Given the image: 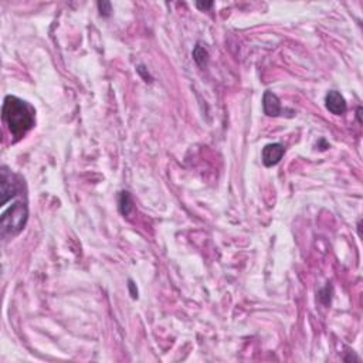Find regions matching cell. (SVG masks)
<instances>
[{
	"label": "cell",
	"mask_w": 363,
	"mask_h": 363,
	"mask_svg": "<svg viewBox=\"0 0 363 363\" xmlns=\"http://www.w3.org/2000/svg\"><path fill=\"white\" fill-rule=\"evenodd\" d=\"M2 117L15 141L22 139L36 124V111L33 107L15 95H8L5 98Z\"/></svg>",
	"instance_id": "obj_1"
},
{
	"label": "cell",
	"mask_w": 363,
	"mask_h": 363,
	"mask_svg": "<svg viewBox=\"0 0 363 363\" xmlns=\"http://www.w3.org/2000/svg\"><path fill=\"white\" fill-rule=\"evenodd\" d=\"M29 219V209L26 200L19 199L13 203L8 210L2 214V236L13 237L17 236L23 228Z\"/></svg>",
	"instance_id": "obj_2"
},
{
	"label": "cell",
	"mask_w": 363,
	"mask_h": 363,
	"mask_svg": "<svg viewBox=\"0 0 363 363\" xmlns=\"http://www.w3.org/2000/svg\"><path fill=\"white\" fill-rule=\"evenodd\" d=\"M23 193V180L16 176L13 172L3 166L2 168V202L0 204L5 206L9 200L17 197Z\"/></svg>",
	"instance_id": "obj_3"
},
{
	"label": "cell",
	"mask_w": 363,
	"mask_h": 363,
	"mask_svg": "<svg viewBox=\"0 0 363 363\" xmlns=\"http://www.w3.org/2000/svg\"><path fill=\"white\" fill-rule=\"evenodd\" d=\"M284 152H285V148H284L281 144L265 145V146L262 148V153H261L264 166H267V168L275 166V165L281 161V158L284 156Z\"/></svg>",
	"instance_id": "obj_4"
},
{
	"label": "cell",
	"mask_w": 363,
	"mask_h": 363,
	"mask_svg": "<svg viewBox=\"0 0 363 363\" xmlns=\"http://www.w3.org/2000/svg\"><path fill=\"white\" fill-rule=\"evenodd\" d=\"M325 105H326V110L333 115H343L347 110L346 101H345L343 95L339 94L338 91H329L326 94Z\"/></svg>",
	"instance_id": "obj_5"
},
{
	"label": "cell",
	"mask_w": 363,
	"mask_h": 363,
	"mask_svg": "<svg viewBox=\"0 0 363 363\" xmlns=\"http://www.w3.org/2000/svg\"><path fill=\"white\" fill-rule=\"evenodd\" d=\"M262 110L264 114L268 117H278L282 112V107L279 102L278 97L271 91H265L264 97H262Z\"/></svg>",
	"instance_id": "obj_6"
},
{
	"label": "cell",
	"mask_w": 363,
	"mask_h": 363,
	"mask_svg": "<svg viewBox=\"0 0 363 363\" xmlns=\"http://www.w3.org/2000/svg\"><path fill=\"white\" fill-rule=\"evenodd\" d=\"M118 209L124 217H131L135 211V204L129 192H121L118 196Z\"/></svg>",
	"instance_id": "obj_7"
},
{
	"label": "cell",
	"mask_w": 363,
	"mask_h": 363,
	"mask_svg": "<svg viewBox=\"0 0 363 363\" xmlns=\"http://www.w3.org/2000/svg\"><path fill=\"white\" fill-rule=\"evenodd\" d=\"M193 60L199 67H204L209 61V51L206 47H203L200 43H197L193 49Z\"/></svg>",
	"instance_id": "obj_8"
},
{
	"label": "cell",
	"mask_w": 363,
	"mask_h": 363,
	"mask_svg": "<svg viewBox=\"0 0 363 363\" xmlns=\"http://www.w3.org/2000/svg\"><path fill=\"white\" fill-rule=\"evenodd\" d=\"M332 294H333L332 285H330V284H326V285L318 292V299H319V302L325 305V306L329 305L330 299H332Z\"/></svg>",
	"instance_id": "obj_9"
},
{
	"label": "cell",
	"mask_w": 363,
	"mask_h": 363,
	"mask_svg": "<svg viewBox=\"0 0 363 363\" xmlns=\"http://www.w3.org/2000/svg\"><path fill=\"white\" fill-rule=\"evenodd\" d=\"M98 9H100L101 16L104 17H108L111 15V12H112L110 2H98Z\"/></svg>",
	"instance_id": "obj_10"
},
{
	"label": "cell",
	"mask_w": 363,
	"mask_h": 363,
	"mask_svg": "<svg viewBox=\"0 0 363 363\" xmlns=\"http://www.w3.org/2000/svg\"><path fill=\"white\" fill-rule=\"evenodd\" d=\"M138 73H139L141 76L144 77V80L146 81V83H148V81H149V83L152 81V77L149 76V73H148V71L145 70L144 66H139V67H138Z\"/></svg>",
	"instance_id": "obj_11"
},
{
	"label": "cell",
	"mask_w": 363,
	"mask_h": 363,
	"mask_svg": "<svg viewBox=\"0 0 363 363\" xmlns=\"http://www.w3.org/2000/svg\"><path fill=\"white\" fill-rule=\"evenodd\" d=\"M196 6L200 10H209V9L213 8V2H197Z\"/></svg>",
	"instance_id": "obj_12"
},
{
	"label": "cell",
	"mask_w": 363,
	"mask_h": 363,
	"mask_svg": "<svg viewBox=\"0 0 363 363\" xmlns=\"http://www.w3.org/2000/svg\"><path fill=\"white\" fill-rule=\"evenodd\" d=\"M128 287H129V291H131V296H132L134 299H136V298H138V289H136L135 284H134V281H132V279H129Z\"/></svg>",
	"instance_id": "obj_13"
},
{
	"label": "cell",
	"mask_w": 363,
	"mask_h": 363,
	"mask_svg": "<svg viewBox=\"0 0 363 363\" xmlns=\"http://www.w3.org/2000/svg\"><path fill=\"white\" fill-rule=\"evenodd\" d=\"M356 117H357V121H359V124H362V107H359L357 108V112H356Z\"/></svg>",
	"instance_id": "obj_14"
}]
</instances>
